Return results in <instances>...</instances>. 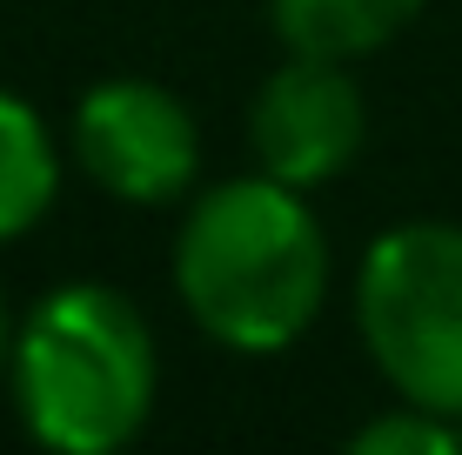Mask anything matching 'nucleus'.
Here are the masks:
<instances>
[{
	"mask_svg": "<svg viewBox=\"0 0 462 455\" xmlns=\"http://www.w3.org/2000/svg\"><path fill=\"white\" fill-rule=\"evenodd\" d=\"M174 295L235 355L295 349L328 302V234L301 187L275 175L201 187L174 234Z\"/></svg>",
	"mask_w": 462,
	"mask_h": 455,
	"instance_id": "f257e3e1",
	"label": "nucleus"
},
{
	"mask_svg": "<svg viewBox=\"0 0 462 455\" xmlns=\"http://www.w3.org/2000/svg\"><path fill=\"white\" fill-rule=\"evenodd\" d=\"M7 382L34 442L60 455H107L148 422L162 362L141 308L121 288L60 281L14 328Z\"/></svg>",
	"mask_w": 462,
	"mask_h": 455,
	"instance_id": "f03ea898",
	"label": "nucleus"
},
{
	"mask_svg": "<svg viewBox=\"0 0 462 455\" xmlns=\"http://www.w3.org/2000/svg\"><path fill=\"white\" fill-rule=\"evenodd\" d=\"M356 328L402 402L462 422V228L402 222L356 268Z\"/></svg>",
	"mask_w": 462,
	"mask_h": 455,
	"instance_id": "7ed1b4c3",
	"label": "nucleus"
},
{
	"mask_svg": "<svg viewBox=\"0 0 462 455\" xmlns=\"http://www.w3.org/2000/svg\"><path fill=\"white\" fill-rule=\"evenodd\" d=\"M74 161L81 175L115 201H141V208H162V201L188 195L201 168V141H195V114L188 101L162 81H141V74H115V81H94L74 101Z\"/></svg>",
	"mask_w": 462,
	"mask_h": 455,
	"instance_id": "20e7f679",
	"label": "nucleus"
},
{
	"mask_svg": "<svg viewBox=\"0 0 462 455\" xmlns=\"http://www.w3.org/2000/svg\"><path fill=\"white\" fill-rule=\"evenodd\" d=\"M362 134H369V107H362V87L348 81V60L289 54L248 101L254 161L289 187L336 181L356 161Z\"/></svg>",
	"mask_w": 462,
	"mask_h": 455,
	"instance_id": "39448f33",
	"label": "nucleus"
},
{
	"mask_svg": "<svg viewBox=\"0 0 462 455\" xmlns=\"http://www.w3.org/2000/svg\"><path fill=\"white\" fill-rule=\"evenodd\" d=\"M422 0H268V21L289 54H322V60H362L389 47Z\"/></svg>",
	"mask_w": 462,
	"mask_h": 455,
	"instance_id": "423d86ee",
	"label": "nucleus"
},
{
	"mask_svg": "<svg viewBox=\"0 0 462 455\" xmlns=\"http://www.w3.org/2000/svg\"><path fill=\"white\" fill-rule=\"evenodd\" d=\"M60 195V148L21 94L0 87V241L27 234Z\"/></svg>",
	"mask_w": 462,
	"mask_h": 455,
	"instance_id": "0eeeda50",
	"label": "nucleus"
},
{
	"mask_svg": "<svg viewBox=\"0 0 462 455\" xmlns=\"http://www.w3.org/2000/svg\"><path fill=\"white\" fill-rule=\"evenodd\" d=\"M348 449L356 455H456L462 449V422L409 402V409H389V415L362 422V429L348 435Z\"/></svg>",
	"mask_w": 462,
	"mask_h": 455,
	"instance_id": "6e6552de",
	"label": "nucleus"
},
{
	"mask_svg": "<svg viewBox=\"0 0 462 455\" xmlns=\"http://www.w3.org/2000/svg\"><path fill=\"white\" fill-rule=\"evenodd\" d=\"M14 328L21 322L7 315V295H0V375H7V362H14Z\"/></svg>",
	"mask_w": 462,
	"mask_h": 455,
	"instance_id": "1a4fd4ad",
	"label": "nucleus"
}]
</instances>
